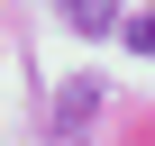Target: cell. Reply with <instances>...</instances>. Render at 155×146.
<instances>
[{
    "label": "cell",
    "instance_id": "cell-2",
    "mask_svg": "<svg viewBox=\"0 0 155 146\" xmlns=\"http://www.w3.org/2000/svg\"><path fill=\"white\" fill-rule=\"evenodd\" d=\"M128 46H137V55H155V9H146V18H128Z\"/></svg>",
    "mask_w": 155,
    "mask_h": 146
},
{
    "label": "cell",
    "instance_id": "cell-1",
    "mask_svg": "<svg viewBox=\"0 0 155 146\" xmlns=\"http://www.w3.org/2000/svg\"><path fill=\"white\" fill-rule=\"evenodd\" d=\"M55 9H64V28H82V37L119 28V0H55Z\"/></svg>",
    "mask_w": 155,
    "mask_h": 146
}]
</instances>
